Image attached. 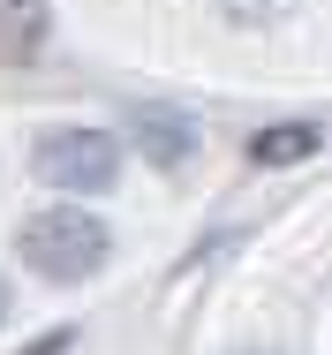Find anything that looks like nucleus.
<instances>
[{"instance_id":"4","label":"nucleus","mask_w":332,"mask_h":355,"mask_svg":"<svg viewBox=\"0 0 332 355\" xmlns=\"http://www.w3.org/2000/svg\"><path fill=\"white\" fill-rule=\"evenodd\" d=\"M317 144H325L317 121H279V129H265V137L250 144V159L257 166H295V159H317Z\"/></svg>"},{"instance_id":"3","label":"nucleus","mask_w":332,"mask_h":355,"mask_svg":"<svg viewBox=\"0 0 332 355\" xmlns=\"http://www.w3.org/2000/svg\"><path fill=\"white\" fill-rule=\"evenodd\" d=\"M136 144H143V159H159V166H189V159H197V121L151 106V114H136Z\"/></svg>"},{"instance_id":"7","label":"nucleus","mask_w":332,"mask_h":355,"mask_svg":"<svg viewBox=\"0 0 332 355\" xmlns=\"http://www.w3.org/2000/svg\"><path fill=\"white\" fill-rule=\"evenodd\" d=\"M0 318H8V280H0Z\"/></svg>"},{"instance_id":"2","label":"nucleus","mask_w":332,"mask_h":355,"mask_svg":"<svg viewBox=\"0 0 332 355\" xmlns=\"http://www.w3.org/2000/svg\"><path fill=\"white\" fill-rule=\"evenodd\" d=\"M30 174L68 197H106L121 182V137L106 129H46L30 144Z\"/></svg>"},{"instance_id":"1","label":"nucleus","mask_w":332,"mask_h":355,"mask_svg":"<svg viewBox=\"0 0 332 355\" xmlns=\"http://www.w3.org/2000/svg\"><path fill=\"white\" fill-rule=\"evenodd\" d=\"M15 250H23V265H30L38 280L83 287L106 257H114V234H106V219L83 212V205H46V212H30L15 227Z\"/></svg>"},{"instance_id":"6","label":"nucleus","mask_w":332,"mask_h":355,"mask_svg":"<svg viewBox=\"0 0 332 355\" xmlns=\"http://www.w3.org/2000/svg\"><path fill=\"white\" fill-rule=\"evenodd\" d=\"M227 8V23H265L272 8H287V0H219Z\"/></svg>"},{"instance_id":"5","label":"nucleus","mask_w":332,"mask_h":355,"mask_svg":"<svg viewBox=\"0 0 332 355\" xmlns=\"http://www.w3.org/2000/svg\"><path fill=\"white\" fill-rule=\"evenodd\" d=\"M46 46V0H8V15H0V53L8 61H30Z\"/></svg>"}]
</instances>
